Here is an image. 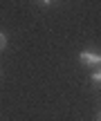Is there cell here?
I'll return each mask as SVG.
<instances>
[{"instance_id":"cell-1","label":"cell","mask_w":101,"mask_h":121,"mask_svg":"<svg viewBox=\"0 0 101 121\" xmlns=\"http://www.w3.org/2000/svg\"><path fill=\"white\" fill-rule=\"evenodd\" d=\"M79 60L83 65H88V67H101V54H97V52H81L79 54Z\"/></svg>"},{"instance_id":"cell-2","label":"cell","mask_w":101,"mask_h":121,"mask_svg":"<svg viewBox=\"0 0 101 121\" xmlns=\"http://www.w3.org/2000/svg\"><path fill=\"white\" fill-rule=\"evenodd\" d=\"M90 81H92V83H101V67H99V69H94V72H92V76H90Z\"/></svg>"},{"instance_id":"cell-3","label":"cell","mask_w":101,"mask_h":121,"mask_svg":"<svg viewBox=\"0 0 101 121\" xmlns=\"http://www.w3.org/2000/svg\"><path fill=\"white\" fill-rule=\"evenodd\" d=\"M4 47H7V36H4L2 31H0V52H2Z\"/></svg>"},{"instance_id":"cell-4","label":"cell","mask_w":101,"mask_h":121,"mask_svg":"<svg viewBox=\"0 0 101 121\" xmlns=\"http://www.w3.org/2000/svg\"><path fill=\"white\" fill-rule=\"evenodd\" d=\"M38 2H40V4H49L52 0H38Z\"/></svg>"},{"instance_id":"cell-5","label":"cell","mask_w":101,"mask_h":121,"mask_svg":"<svg viewBox=\"0 0 101 121\" xmlns=\"http://www.w3.org/2000/svg\"><path fill=\"white\" fill-rule=\"evenodd\" d=\"M99 121H101V114H99Z\"/></svg>"}]
</instances>
